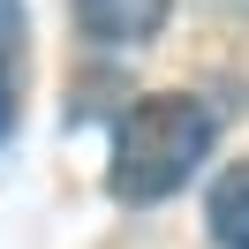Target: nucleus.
<instances>
[{
	"mask_svg": "<svg viewBox=\"0 0 249 249\" xmlns=\"http://www.w3.org/2000/svg\"><path fill=\"white\" fill-rule=\"evenodd\" d=\"M212 106L189 91H143L136 106L113 121V166L106 189L121 204H159L196 174V159L212 151Z\"/></svg>",
	"mask_w": 249,
	"mask_h": 249,
	"instance_id": "f257e3e1",
	"label": "nucleus"
},
{
	"mask_svg": "<svg viewBox=\"0 0 249 249\" xmlns=\"http://www.w3.org/2000/svg\"><path fill=\"white\" fill-rule=\"evenodd\" d=\"M166 16H174V0H76L83 38H98V46H143Z\"/></svg>",
	"mask_w": 249,
	"mask_h": 249,
	"instance_id": "f03ea898",
	"label": "nucleus"
},
{
	"mask_svg": "<svg viewBox=\"0 0 249 249\" xmlns=\"http://www.w3.org/2000/svg\"><path fill=\"white\" fill-rule=\"evenodd\" d=\"M204 219H212V242H219V249H249V166H227V174L212 181Z\"/></svg>",
	"mask_w": 249,
	"mask_h": 249,
	"instance_id": "7ed1b4c3",
	"label": "nucleus"
},
{
	"mask_svg": "<svg viewBox=\"0 0 249 249\" xmlns=\"http://www.w3.org/2000/svg\"><path fill=\"white\" fill-rule=\"evenodd\" d=\"M23 31H31V23H23V0H0V53H16Z\"/></svg>",
	"mask_w": 249,
	"mask_h": 249,
	"instance_id": "20e7f679",
	"label": "nucleus"
},
{
	"mask_svg": "<svg viewBox=\"0 0 249 249\" xmlns=\"http://www.w3.org/2000/svg\"><path fill=\"white\" fill-rule=\"evenodd\" d=\"M8 128H16V83H8V68H0V143H8Z\"/></svg>",
	"mask_w": 249,
	"mask_h": 249,
	"instance_id": "39448f33",
	"label": "nucleus"
}]
</instances>
